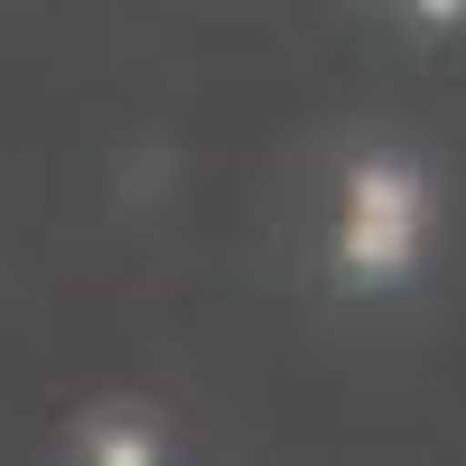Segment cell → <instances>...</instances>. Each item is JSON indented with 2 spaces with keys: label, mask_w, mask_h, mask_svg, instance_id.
<instances>
[{
  "label": "cell",
  "mask_w": 466,
  "mask_h": 466,
  "mask_svg": "<svg viewBox=\"0 0 466 466\" xmlns=\"http://www.w3.org/2000/svg\"><path fill=\"white\" fill-rule=\"evenodd\" d=\"M345 197H336V289L355 299H392L420 280V252H430V177L401 149H355L345 159Z\"/></svg>",
  "instance_id": "1"
},
{
  "label": "cell",
  "mask_w": 466,
  "mask_h": 466,
  "mask_svg": "<svg viewBox=\"0 0 466 466\" xmlns=\"http://www.w3.org/2000/svg\"><path fill=\"white\" fill-rule=\"evenodd\" d=\"M85 466H168V439L149 410H103L85 430Z\"/></svg>",
  "instance_id": "2"
},
{
  "label": "cell",
  "mask_w": 466,
  "mask_h": 466,
  "mask_svg": "<svg viewBox=\"0 0 466 466\" xmlns=\"http://www.w3.org/2000/svg\"><path fill=\"white\" fill-rule=\"evenodd\" d=\"M420 28H466V0H410Z\"/></svg>",
  "instance_id": "3"
}]
</instances>
